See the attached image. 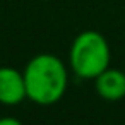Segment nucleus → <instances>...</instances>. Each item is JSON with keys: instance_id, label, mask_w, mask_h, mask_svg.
I'll return each mask as SVG.
<instances>
[{"instance_id": "obj_1", "label": "nucleus", "mask_w": 125, "mask_h": 125, "mask_svg": "<svg viewBox=\"0 0 125 125\" xmlns=\"http://www.w3.org/2000/svg\"><path fill=\"white\" fill-rule=\"evenodd\" d=\"M26 96L40 106H50L60 101L67 91L69 74L65 63L52 53H40L33 57L24 70Z\"/></svg>"}, {"instance_id": "obj_2", "label": "nucleus", "mask_w": 125, "mask_h": 125, "mask_svg": "<svg viewBox=\"0 0 125 125\" xmlns=\"http://www.w3.org/2000/svg\"><path fill=\"white\" fill-rule=\"evenodd\" d=\"M110 45L98 31H82L70 46V69L81 79H96L110 67Z\"/></svg>"}, {"instance_id": "obj_3", "label": "nucleus", "mask_w": 125, "mask_h": 125, "mask_svg": "<svg viewBox=\"0 0 125 125\" xmlns=\"http://www.w3.org/2000/svg\"><path fill=\"white\" fill-rule=\"evenodd\" d=\"M24 99H28L24 74L14 67H0V104L16 106Z\"/></svg>"}, {"instance_id": "obj_4", "label": "nucleus", "mask_w": 125, "mask_h": 125, "mask_svg": "<svg viewBox=\"0 0 125 125\" xmlns=\"http://www.w3.org/2000/svg\"><path fill=\"white\" fill-rule=\"evenodd\" d=\"M96 93L104 101H120L125 98V74L118 69H106L94 79Z\"/></svg>"}, {"instance_id": "obj_5", "label": "nucleus", "mask_w": 125, "mask_h": 125, "mask_svg": "<svg viewBox=\"0 0 125 125\" xmlns=\"http://www.w3.org/2000/svg\"><path fill=\"white\" fill-rule=\"evenodd\" d=\"M0 125H22V122L14 116H4V118H0Z\"/></svg>"}]
</instances>
